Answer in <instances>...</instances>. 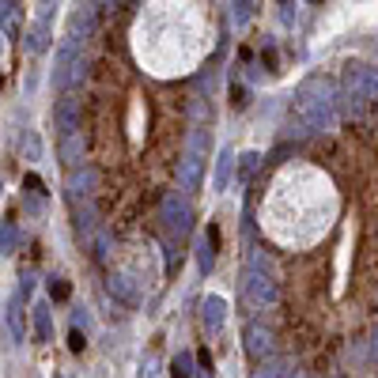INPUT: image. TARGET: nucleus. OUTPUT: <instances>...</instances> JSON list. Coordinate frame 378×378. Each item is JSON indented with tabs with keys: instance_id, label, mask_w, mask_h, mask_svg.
Wrapping results in <instances>:
<instances>
[{
	"instance_id": "obj_9",
	"label": "nucleus",
	"mask_w": 378,
	"mask_h": 378,
	"mask_svg": "<svg viewBox=\"0 0 378 378\" xmlns=\"http://www.w3.org/2000/svg\"><path fill=\"white\" fill-rule=\"evenodd\" d=\"M95 30V8L87 4V8H79L76 15H72V35L68 38H79V35H91Z\"/></svg>"
},
{
	"instance_id": "obj_10",
	"label": "nucleus",
	"mask_w": 378,
	"mask_h": 378,
	"mask_svg": "<svg viewBox=\"0 0 378 378\" xmlns=\"http://www.w3.org/2000/svg\"><path fill=\"white\" fill-rule=\"evenodd\" d=\"M19 250V227L12 220L0 223V254H15Z\"/></svg>"
},
{
	"instance_id": "obj_18",
	"label": "nucleus",
	"mask_w": 378,
	"mask_h": 378,
	"mask_svg": "<svg viewBox=\"0 0 378 378\" xmlns=\"http://www.w3.org/2000/svg\"><path fill=\"white\" fill-rule=\"evenodd\" d=\"M38 155H42V144H38L35 133H27V159H38Z\"/></svg>"
},
{
	"instance_id": "obj_19",
	"label": "nucleus",
	"mask_w": 378,
	"mask_h": 378,
	"mask_svg": "<svg viewBox=\"0 0 378 378\" xmlns=\"http://www.w3.org/2000/svg\"><path fill=\"white\" fill-rule=\"evenodd\" d=\"M84 344H87V341H84V333H79V329H72V337H68V348H72V352H84Z\"/></svg>"
},
{
	"instance_id": "obj_17",
	"label": "nucleus",
	"mask_w": 378,
	"mask_h": 378,
	"mask_svg": "<svg viewBox=\"0 0 378 378\" xmlns=\"http://www.w3.org/2000/svg\"><path fill=\"white\" fill-rule=\"evenodd\" d=\"M220 318H223V303L220 299H208V321H212V325H220Z\"/></svg>"
},
{
	"instance_id": "obj_7",
	"label": "nucleus",
	"mask_w": 378,
	"mask_h": 378,
	"mask_svg": "<svg viewBox=\"0 0 378 378\" xmlns=\"http://www.w3.org/2000/svg\"><path fill=\"white\" fill-rule=\"evenodd\" d=\"M110 295H117V299H122L125 307H136V303H140V295H136L133 280L122 276V272H117V276H110Z\"/></svg>"
},
{
	"instance_id": "obj_2",
	"label": "nucleus",
	"mask_w": 378,
	"mask_h": 378,
	"mask_svg": "<svg viewBox=\"0 0 378 378\" xmlns=\"http://www.w3.org/2000/svg\"><path fill=\"white\" fill-rule=\"evenodd\" d=\"M84 76V57H79V38H64L57 50V68H53V84L72 87Z\"/></svg>"
},
{
	"instance_id": "obj_3",
	"label": "nucleus",
	"mask_w": 378,
	"mask_h": 378,
	"mask_svg": "<svg viewBox=\"0 0 378 378\" xmlns=\"http://www.w3.org/2000/svg\"><path fill=\"white\" fill-rule=\"evenodd\" d=\"M95 186H99V171H95V167H87V163H79V167H72V171H68L64 197H68L72 208H76V205H87V200L95 197Z\"/></svg>"
},
{
	"instance_id": "obj_4",
	"label": "nucleus",
	"mask_w": 378,
	"mask_h": 378,
	"mask_svg": "<svg viewBox=\"0 0 378 378\" xmlns=\"http://www.w3.org/2000/svg\"><path fill=\"white\" fill-rule=\"evenodd\" d=\"M53 125L61 129V136L79 133V106H76V99H72V95L57 99V106H53Z\"/></svg>"
},
{
	"instance_id": "obj_1",
	"label": "nucleus",
	"mask_w": 378,
	"mask_h": 378,
	"mask_svg": "<svg viewBox=\"0 0 378 378\" xmlns=\"http://www.w3.org/2000/svg\"><path fill=\"white\" fill-rule=\"evenodd\" d=\"M337 197L325 174H318L314 167H287L261 205V227L284 243H310L329 227Z\"/></svg>"
},
{
	"instance_id": "obj_16",
	"label": "nucleus",
	"mask_w": 378,
	"mask_h": 378,
	"mask_svg": "<svg viewBox=\"0 0 378 378\" xmlns=\"http://www.w3.org/2000/svg\"><path fill=\"white\" fill-rule=\"evenodd\" d=\"M23 186H27L30 197H42V178H38V174H27V178H23Z\"/></svg>"
},
{
	"instance_id": "obj_14",
	"label": "nucleus",
	"mask_w": 378,
	"mask_h": 378,
	"mask_svg": "<svg viewBox=\"0 0 378 378\" xmlns=\"http://www.w3.org/2000/svg\"><path fill=\"white\" fill-rule=\"evenodd\" d=\"M72 295V287H68V280H61V276H53L50 280V299H57V303H64Z\"/></svg>"
},
{
	"instance_id": "obj_13",
	"label": "nucleus",
	"mask_w": 378,
	"mask_h": 378,
	"mask_svg": "<svg viewBox=\"0 0 378 378\" xmlns=\"http://www.w3.org/2000/svg\"><path fill=\"white\" fill-rule=\"evenodd\" d=\"M250 295H254L257 303H272V299H276V287H272V280L254 276V280H250Z\"/></svg>"
},
{
	"instance_id": "obj_20",
	"label": "nucleus",
	"mask_w": 378,
	"mask_h": 378,
	"mask_svg": "<svg viewBox=\"0 0 378 378\" xmlns=\"http://www.w3.org/2000/svg\"><path fill=\"white\" fill-rule=\"evenodd\" d=\"M110 257V235H99V261Z\"/></svg>"
},
{
	"instance_id": "obj_15",
	"label": "nucleus",
	"mask_w": 378,
	"mask_h": 378,
	"mask_svg": "<svg viewBox=\"0 0 378 378\" xmlns=\"http://www.w3.org/2000/svg\"><path fill=\"white\" fill-rule=\"evenodd\" d=\"M167 220H171V223H178V227H186V208H182V205H174V197L167 200Z\"/></svg>"
},
{
	"instance_id": "obj_5",
	"label": "nucleus",
	"mask_w": 378,
	"mask_h": 378,
	"mask_svg": "<svg viewBox=\"0 0 378 378\" xmlns=\"http://www.w3.org/2000/svg\"><path fill=\"white\" fill-rule=\"evenodd\" d=\"M246 348H250L254 359H261V356H269V352H272V337L265 333L261 325H250V329H246Z\"/></svg>"
},
{
	"instance_id": "obj_6",
	"label": "nucleus",
	"mask_w": 378,
	"mask_h": 378,
	"mask_svg": "<svg viewBox=\"0 0 378 378\" xmlns=\"http://www.w3.org/2000/svg\"><path fill=\"white\" fill-rule=\"evenodd\" d=\"M61 159L68 163V171H72V167H79V159H84V136H79V133L61 136Z\"/></svg>"
},
{
	"instance_id": "obj_11",
	"label": "nucleus",
	"mask_w": 378,
	"mask_h": 378,
	"mask_svg": "<svg viewBox=\"0 0 378 378\" xmlns=\"http://www.w3.org/2000/svg\"><path fill=\"white\" fill-rule=\"evenodd\" d=\"M35 337H38V341H50V337H53V318H50V307H42V303L35 307Z\"/></svg>"
},
{
	"instance_id": "obj_8",
	"label": "nucleus",
	"mask_w": 378,
	"mask_h": 378,
	"mask_svg": "<svg viewBox=\"0 0 378 378\" xmlns=\"http://www.w3.org/2000/svg\"><path fill=\"white\" fill-rule=\"evenodd\" d=\"M72 212H76V235L91 238L95 235V208H91V200H87V205H76Z\"/></svg>"
},
{
	"instance_id": "obj_12",
	"label": "nucleus",
	"mask_w": 378,
	"mask_h": 378,
	"mask_svg": "<svg viewBox=\"0 0 378 378\" xmlns=\"http://www.w3.org/2000/svg\"><path fill=\"white\" fill-rule=\"evenodd\" d=\"M19 303H23V295H15V299L8 303V325H12L15 341H23V337H27V325H23V318H19Z\"/></svg>"
}]
</instances>
